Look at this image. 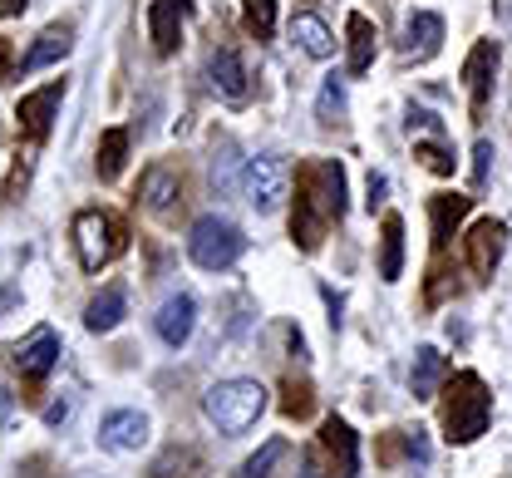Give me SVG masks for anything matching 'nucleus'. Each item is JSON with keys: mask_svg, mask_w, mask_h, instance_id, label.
<instances>
[{"mask_svg": "<svg viewBox=\"0 0 512 478\" xmlns=\"http://www.w3.org/2000/svg\"><path fill=\"white\" fill-rule=\"evenodd\" d=\"M345 217V168L340 158H316L296 173V217H291V237L301 242V252H316L325 242V227H335Z\"/></svg>", "mask_w": 512, "mask_h": 478, "instance_id": "f257e3e1", "label": "nucleus"}, {"mask_svg": "<svg viewBox=\"0 0 512 478\" xmlns=\"http://www.w3.org/2000/svg\"><path fill=\"white\" fill-rule=\"evenodd\" d=\"M488 419H493V395L488 385L473 375V370H458L448 375L444 385V410H439V424L453 444H473L478 434H488Z\"/></svg>", "mask_w": 512, "mask_h": 478, "instance_id": "f03ea898", "label": "nucleus"}, {"mask_svg": "<svg viewBox=\"0 0 512 478\" xmlns=\"http://www.w3.org/2000/svg\"><path fill=\"white\" fill-rule=\"evenodd\" d=\"M266 410V390L256 380H217L207 395H202V414L217 424V434H247Z\"/></svg>", "mask_w": 512, "mask_h": 478, "instance_id": "7ed1b4c3", "label": "nucleus"}, {"mask_svg": "<svg viewBox=\"0 0 512 478\" xmlns=\"http://www.w3.org/2000/svg\"><path fill=\"white\" fill-rule=\"evenodd\" d=\"M124 247H128V232H124V222H119L114 212H104V207H84V212L74 217V252H79V267H84V272L109 267Z\"/></svg>", "mask_w": 512, "mask_h": 478, "instance_id": "20e7f679", "label": "nucleus"}, {"mask_svg": "<svg viewBox=\"0 0 512 478\" xmlns=\"http://www.w3.org/2000/svg\"><path fill=\"white\" fill-rule=\"evenodd\" d=\"M242 252H247V237H242L237 222H227V217H217V212H207V217L192 222L188 257L202 272H227V267H237Z\"/></svg>", "mask_w": 512, "mask_h": 478, "instance_id": "39448f33", "label": "nucleus"}, {"mask_svg": "<svg viewBox=\"0 0 512 478\" xmlns=\"http://www.w3.org/2000/svg\"><path fill=\"white\" fill-rule=\"evenodd\" d=\"M242 193H247V203H252L256 212H276V207L286 203V193H291V168H286V158H276V153L247 158V168H242Z\"/></svg>", "mask_w": 512, "mask_h": 478, "instance_id": "423d86ee", "label": "nucleus"}, {"mask_svg": "<svg viewBox=\"0 0 512 478\" xmlns=\"http://www.w3.org/2000/svg\"><path fill=\"white\" fill-rule=\"evenodd\" d=\"M320 459H325L330 478L360 474V434H355L340 414H330V419L320 424Z\"/></svg>", "mask_w": 512, "mask_h": 478, "instance_id": "0eeeda50", "label": "nucleus"}, {"mask_svg": "<svg viewBox=\"0 0 512 478\" xmlns=\"http://www.w3.org/2000/svg\"><path fill=\"white\" fill-rule=\"evenodd\" d=\"M463 247H468V267H473V276H478V281H488V276L498 272L503 252H508V222H498V217L473 222V227H468V237H463Z\"/></svg>", "mask_w": 512, "mask_h": 478, "instance_id": "6e6552de", "label": "nucleus"}, {"mask_svg": "<svg viewBox=\"0 0 512 478\" xmlns=\"http://www.w3.org/2000/svg\"><path fill=\"white\" fill-rule=\"evenodd\" d=\"M498 60H503L498 40H478V45H473V55L463 60V84H468V109H473V119H483V109H488V99H493V74H498Z\"/></svg>", "mask_w": 512, "mask_h": 478, "instance_id": "1a4fd4ad", "label": "nucleus"}, {"mask_svg": "<svg viewBox=\"0 0 512 478\" xmlns=\"http://www.w3.org/2000/svg\"><path fill=\"white\" fill-rule=\"evenodd\" d=\"M10 360H15V370H20L25 380H45V375L60 365V336H55L50 326H35L25 341L10 345Z\"/></svg>", "mask_w": 512, "mask_h": 478, "instance_id": "9d476101", "label": "nucleus"}, {"mask_svg": "<svg viewBox=\"0 0 512 478\" xmlns=\"http://www.w3.org/2000/svg\"><path fill=\"white\" fill-rule=\"evenodd\" d=\"M138 198L143 207L153 212V217H178V207H183V178H178V168H168V163H153L148 173H143V183H138Z\"/></svg>", "mask_w": 512, "mask_h": 478, "instance_id": "9b49d317", "label": "nucleus"}, {"mask_svg": "<svg viewBox=\"0 0 512 478\" xmlns=\"http://www.w3.org/2000/svg\"><path fill=\"white\" fill-rule=\"evenodd\" d=\"M207 79H212V94L227 99V104H247L252 99V74H247L237 50H217L207 60Z\"/></svg>", "mask_w": 512, "mask_h": 478, "instance_id": "f8f14e48", "label": "nucleus"}, {"mask_svg": "<svg viewBox=\"0 0 512 478\" xmlns=\"http://www.w3.org/2000/svg\"><path fill=\"white\" fill-rule=\"evenodd\" d=\"M192 15V0H153L148 5V35L158 55H178L183 45V20Z\"/></svg>", "mask_w": 512, "mask_h": 478, "instance_id": "ddd939ff", "label": "nucleus"}, {"mask_svg": "<svg viewBox=\"0 0 512 478\" xmlns=\"http://www.w3.org/2000/svg\"><path fill=\"white\" fill-rule=\"evenodd\" d=\"M60 99H64V79H50V84H45V89H35V94H20V104H15L20 129H25L30 138H45L50 134V124H55Z\"/></svg>", "mask_w": 512, "mask_h": 478, "instance_id": "4468645a", "label": "nucleus"}, {"mask_svg": "<svg viewBox=\"0 0 512 478\" xmlns=\"http://www.w3.org/2000/svg\"><path fill=\"white\" fill-rule=\"evenodd\" d=\"M99 444L114 449V454H138V449L148 444V414H138V410L104 414V424H99Z\"/></svg>", "mask_w": 512, "mask_h": 478, "instance_id": "2eb2a0df", "label": "nucleus"}, {"mask_svg": "<svg viewBox=\"0 0 512 478\" xmlns=\"http://www.w3.org/2000/svg\"><path fill=\"white\" fill-rule=\"evenodd\" d=\"M444 45V20L434 10H414L404 20V40H399V55L404 60H434Z\"/></svg>", "mask_w": 512, "mask_h": 478, "instance_id": "dca6fc26", "label": "nucleus"}, {"mask_svg": "<svg viewBox=\"0 0 512 478\" xmlns=\"http://www.w3.org/2000/svg\"><path fill=\"white\" fill-rule=\"evenodd\" d=\"M345 35H350V60H345V69H350V74L360 79V74H370V69H375L380 30H375V20H370V15L350 10V20H345Z\"/></svg>", "mask_w": 512, "mask_h": 478, "instance_id": "f3484780", "label": "nucleus"}, {"mask_svg": "<svg viewBox=\"0 0 512 478\" xmlns=\"http://www.w3.org/2000/svg\"><path fill=\"white\" fill-rule=\"evenodd\" d=\"M192 321H197V301H192L188 291L168 296V301H163V311H158V341L173 345V350H178V345H188Z\"/></svg>", "mask_w": 512, "mask_h": 478, "instance_id": "a211bd4d", "label": "nucleus"}, {"mask_svg": "<svg viewBox=\"0 0 512 478\" xmlns=\"http://www.w3.org/2000/svg\"><path fill=\"white\" fill-rule=\"evenodd\" d=\"M128 316V286L124 281H109L94 301H89V311H84V326L94 331V336H104V331H114L119 321Z\"/></svg>", "mask_w": 512, "mask_h": 478, "instance_id": "6ab92c4d", "label": "nucleus"}, {"mask_svg": "<svg viewBox=\"0 0 512 478\" xmlns=\"http://www.w3.org/2000/svg\"><path fill=\"white\" fill-rule=\"evenodd\" d=\"M69 50H74V30H69V25H45V30L35 35V45L25 50L20 69H25V74H35V69H45V65H60Z\"/></svg>", "mask_w": 512, "mask_h": 478, "instance_id": "aec40b11", "label": "nucleus"}, {"mask_svg": "<svg viewBox=\"0 0 512 478\" xmlns=\"http://www.w3.org/2000/svg\"><path fill=\"white\" fill-rule=\"evenodd\" d=\"M468 207L473 198H463V193H439V198H429V227H434V252H444L448 237L458 232V222L468 217Z\"/></svg>", "mask_w": 512, "mask_h": 478, "instance_id": "412c9836", "label": "nucleus"}, {"mask_svg": "<svg viewBox=\"0 0 512 478\" xmlns=\"http://www.w3.org/2000/svg\"><path fill=\"white\" fill-rule=\"evenodd\" d=\"M448 375V360L434 350V345H419L414 350V370H409V390H414V400H434L439 395V385H444Z\"/></svg>", "mask_w": 512, "mask_h": 478, "instance_id": "4be33fe9", "label": "nucleus"}, {"mask_svg": "<svg viewBox=\"0 0 512 478\" xmlns=\"http://www.w3.org/2000/svg\"><path fill=\"white\" fill-rule=\"evenodd\" d=\"M291 40H296L311 60H330V55H335V35H330V25H325L320 15H311V10L291 20Z\"/></svg>", "mask_w": 512, "mask_h": 478, "instance_id": "5701e85b", "label": "nucleus"}, {"mask_svg": "<svg viewBox=\"0 0 512 478\" xmlns=\"http://www.w3.org/2000/svg\"><path fill=\"white\" fill-rule=\"evenodd\" d=\"M380 276L384 281L404 276V217L399 212H389L380 227Z\"/></svg>", "mask_w": 512, "mask_h": 478, "instance_id": "b1692460", "label": "nucleus"}, {"mask_svg": "<svg viewBox=\"0 0 512 478\" xmlns=\"http://www.w3.org/2000/svg\"><path fill=\"white\" fill-rule=\"evenodd\" d=\"M286 459H291V444H286V439H266L232 478H281V464H286Z\"/></svg>", "mask_w": 512, "mask_h": 478, "instance_id": "393cba45", "label": "nucleus"}, {"mask_svg": "<svg viewBox=\"0 0 512 478\" xmlns=\"http://www.w3.org/2000/svg\"><path fill=\"white\" fill-rule=\"evenodd\" d=\"M148 478H202V454L188 449V444H173V449L148 469Z\"/></svg>", "mask_w": 512, "mask_h": 478, "instance_id": "a878e982", "label": "nucleus"}, {"mask_svg": "<svg viewBox=\"0 0 512 478\" xmlns=\"http://www.w3.org/2000/svg\"><path fill=\"white\" fill-rule=\"evenodd\" d=\"M124 163H128V129H104V138H99V178L114 183L124 173Z\"/></svg>", "mask_w": 512, "mask_h": 478, "instance_id": "bb28decb", "label": "nucleus"}, {"mask_svg": "<svg viewBox=\"0 0 512 478\" xmlns=\"http://www.w3.org/2000/svg\"><path fill=\"white\" fill-rule=\"evenodd\" d=\"M340 114H345V79L340 74H325L320 99H316V119L320 124H340Z\"/></svg>", "mask_w": 512, "mask_h": 478, "instance_id": "cd10ccee", "label": "nucleus"}, {"mask_svg": "<svg viewBox=\"0 0 512 478\" xmlns=\"http://www.w3.org/2000/svg\"><path fill=\"white\" fill-rule=\"evenodd\" d=\"M242 20H247V30H252L256 40H271V30H276V0H247L242 5Z\"/></svg>", "mask_w": 512, "mask_h": 478, "instance_id": "c85d7f7f", "label": "nucleus"}, {"mask_svg": "<svg viewBox=\"0 0 512 478\" xmlns=\"http://www.w3.org/2000/svg\"><path fill=\"white\" fill-rule=\"evenodd\" d=\"M281 410L291 414V419H306V414L316 410V390H311L306 380L291 375V380H286V400H281Z\"/></svg>", "mask_w": 512, "mask_h": 478, "instance_id": "c756f323", "label": "nucleus"}, {"mask_svg": "<svg viewBox=\"0 0 512 478\" xmlns=\"http://www.w3.org/2000/svg\"><path fill=\"white\" fill-rule=\"evenodd\" d=\"M414 158H419L429 173H453V153H448L444 143H419V148H414Z\"/></svg>", "mask_w": 512, "mask_h": 478, "instance_id": "7c9ffc66", "label": "nucleus"}, {"mask_svg": "<svg viewBox=\"0 0 512 478\" xmlns=\"http://www.w3.org/2000/svg\"><path fill=\"white\" fill-rule=\"evenodd\" d=\"M227 173H232V143H222V158H212V188H217V193L232 183Z\"/></svg>", "mask_w": 512, "mask_h": 478, "instance_id": "2f4dec72", "label": "nucleus"}, {"mask_svg": "<svg viewBox=\"0 0 512 478\" xmlns=\"http://www.w3.org/2000/svg\"><path fill=\"white\" fill-rule=\"evenodd\" d=\"M488 163H493V143L483 138V143L473 148V183H488Z\"/></svg>", "mask_w": 512, "mask_h": 478, "instance_id": "473e14b6", "label": "nucleus"}, {"mask_svg": "<svg viewBox=\"0 0 512 478\" xmlns=\"http://www.w3.org/2000/svg\"><path fill=\"white\" fill-rule=\"evenodd\" d=\"M404 449H409V459H429V439H424V429H414V434H404Z\"/></svg>", "mask_w": 512, "mask_h": 478, "instance_id": "72a5a7b5", "label": "nucleus"}, {"mask_svg": "<svg viewBox=\"0 0 512 478\" xmlns=\"http://www.w3.org/2000/svg\"><path fill=\"white\" fill-rule=\"evenodd\" d=\"M409 129H429V134H444V124H439V119H434L429 109H414V114H409Z\"/></svg>", "mask_w": 512, "mask_h": 478, "instance_id": "f704fd0d", "label": "nucleus"}, {"mask_svg": "<svg viewBox=\"0 0 512 478\" xmlns=\"http://www.w3.org/2000/svg\"><path fill=\"white\" fill-rule=\"evenodd\" d=\"M10 414H15V395H10V390L0 385V429L10 424Z\"/></svg>", "mask_w": 512, "mask_h": 478, "instance_id": "c9c22d12", "label": "nucleus"}, {"mask_svg": "<svg viewBox=\"0 0 512 478\" xmlns=\"http://www.w3.org/2000/svg\"><path fill=\"white\" fill-rule=\"evenodd\" d=\"M296 478H325L320 474V464H316V454H306V464H301V474Z\"/></svg>", "mask_w": 512, "mask_h": 478, "instance_id": "e433bc0d", "label": "nucleus"}, {"mask_svg": "<svg viewBox=\"0 0 512 478\" xmlns=\"http://www.w3.org/2000/svg\"><path fill=\"white\" fill-rule=\"evenodd\" d=\"M380 193H384V178L380 173H370V212H375V203H380Z\"/></svg>", "mask_w": 512, "mask_h": 478, "instance_id": "4c0bfd02", "label": "nucleus"}, {"mask_svg": "<svg viewBox=\"0 0 512 478\" xmlns=\"http://www.w3.org/2000/svg\"><path fill=\"white\" fill-rule=\"evenodd\" d=\"M0 79H10V45L0 40Z\"/></svg>", "mask_w": 512, "mask_h": 478, "instance_id": "58836bf2", "label": "nucleus"}, {"mask_svg": "<svg viewBox=\"0 0 512 478\" xmlns=\"http://www.w3.org/2000/svg\"><path fill=\"white\" fill-rule=\"evenodd\" d=\"M25 10V0H0V15H20Z\"/></svg>", "mask_w": 512, "mask_h": 478, "instance_id": "ea45409f", "label": "nucleus"}, {"mask_svg": "<svg viewBox=\"0 0 512 478\" xmlns=\"http://www.w3.org/2000/svg\"><path fill=\"white\" fill-rule=\"evenodd\" d=\"M64 414H69V410H64V400H60V405H50V410H45V419H50V424H60Z\"/></svg>", "mask_w": 512, "mask_h": 478, "instance_id": "a19ab883", "label": "nucleus"}]
</instances>
